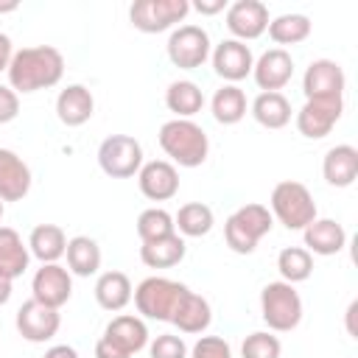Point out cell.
<instances>
[{
    "mask_svg": "<svg viewBox=\"0 0 358 358\" xmlns=\"http://www.w3.org/2000/svg\"><path fill=\"white\" fill-rule=\"evenodd\" d=\"M8 87L14 92H39L48 87H56L64 76V56L53 45H34L14 50L8 64Z\"/></svg>",
    "mask_w": 358,
    "mask_h": 358,
    "instance_id": "cell-1",
    "label": "cell"
},
{
    "mask_svg": "<svg viewBox=\"0 0 358 358\" xmlns=\"http://www.w3.org/2000/svg\"><path fill=\"white\" fill-rule=\"evenodd\" d=\"M159 148L165 151V157H171V162L182 165V168H199L204 165L207 154H210V140L207 131L185 117H173L168 123H162L159 134Z\"/></svg>",
    "mask_w": 358,
    "mask_h": 358,
    "instance_id": "cell-2",
    "label": "cell"
},
{
    "mask_svg": "<svg viewBox=\"0 0 358 358\" xmlns=\"http://www.w3.org/2000/svg\"><path fill=\"white\" fill-rule=\"evenodd\" d=\"M271 227H274V218H271L268 207L252 201V204L238 207L224 221V238L235 255H252L257 249V243L271 232Z\"/></svg>",
    "mask_w": 358,
    "mask_h": 358,
    "instance_id": "cell-3",
    "label": "cell"
},
{
    "mask_svg": "<svg viewBox=\"0 0 358 358\" xmlns=\"http://www.w3.org/2000/svg\"><path fill=\"white\" fill-rule=\"evenodd\" d=\"M271 218H277L285 229H305L316 215V201L302 182L285 179L271 190Z\"/></svg>",
    "mask_w": 358,
    "mask_h": 358,
    "instance_id": "cell-4",
    "label": "cell"
},
{
    "mask_svg": "<svg viewBox=\"0 0 358 358\" xmlns=\"http://www.w3.org/2000/svg\"><path fill=\"white\" fill-rule=\"evenodd\" d=\"M143 347H148V327L140 316H129L120 313L115 316L103 336L95 344V358H131L134 352H140Z\"/></svg>",
    "mask_w": 358,
    "mask_h": 358,
    "instance_id": "cell-5",
    "label": "cell"
},
{
    "mask_svg": "<svg viewBox=\"0 0 358 358\" xmlns=\"http://www.w3.org/2000/svg\"><path fill=\"white\" fill-rule=\"evenodd\" d=\"M260 316L268 330L288 333L302 322V299L291 282L274 280L260 291Z\"/></svg>",
    "mask_w": 358,
    "mask_h": 358,
    "instance_id": "cell-6",
    "label": "cell"
},
{
    "mask_svg": "<svg viewBox=\"0 0 358 358\" xmlns=\"http://www.w3.org/2000/svg\"><path fill=\"white\" fill-rule=\"evenodd\" d=\"M187 294L185 282L168 280V277H145L137 288H134V305L145 319H157V322H171L179 299Z\"/></svg>",
    "mask_w": 358,
    "mask_h": 358,
    "instance_id": "cell-7",
    "label": "cell"
},
{
    "mask_svg": "<svg viewBox=\"0 0 358 358\" xmlns=\"http://www.w3.org/2000/svg\"><path fill=\"white\" fill-rule=\"evenodd\" d=\"M98 165L112 179H131L143 168V145L129 134H109L98 145Z\"/></svg>",
    "mask_w": 358,
    "mask_h": 358,
    "instance_id": "cell-8",
    "label": "cell"
},
{
    "mask_svg": "<svg viewBox=\"0 0 358 358\" xmlns=\"http://www.w3.org/2000/svg\"><path fill=\"white\" fill-rule=\"evenodd\" d=\"M190 11L187 0H137L129 8V20L143 34H162L182 22Z\"/></svg>",
    "mask_w": 358,
    "mask_h": 358,
    "instance_id": "cell-9",
    "label": "cell"
},
{
    "mask_svg": "<svg viewBox=\"0 0 358 358\" xmlns=\"http://www.w3.org/2000/svg\"><path fill=\"white\" fill-rule=\"evenodd\" d=\"M168 59L179 70H196L210 59V34L201 25H179L168 36Z\"/></svg>",
    "mask_w": 358,
    "mask_h": 358,
    "instance_id": "cell-10",
    "label": "cell"
},
{
    "mask_svg": "<svg viewBox=\"0 0 358 358\" xmlns=\"http://www.w3.org/2000/svg\"><path fill=\"white\" fill-rule=\"evenodd\" d=\"M344 98H308L296 112V129L308 140H322L341 120Z\"/></svg>",
    "mask_w": 358,
    "mask_h": 358,
    "instance_id": "cell-11",
    "label": "cell"
},
{
    "mask_svg": "<svg viewBox=\"0 0 358 358\" xmlns=\"http://www.w3.org/2000/svg\"><path fill=\"white\" fill-rule=\"evenodd\" d=\"M62 327V316L56 308H48L36 299H28L20 305L17 310V330L25 341L31 344H42V341H50Z\"/></svg>",
    "mask_w": 358,
    "mask_h": 358,
    "instance_id": "cell-12",
    "label": "cell"
},
{
    "mask_svg": "<svg viewBox=\"0 0 358 358\" xmlns=\"http://www.w3.org/2000/svg\"><path fill=\"white\" fill-rule=\"evenodd\" d=\"M31 294H34L31 299L59 310L73 296V277L59 263H42V268H36L31 280Z\"/></svg>",
    "mask_w": 358,
    "mask_h": 358,
    "instance_id": "cell-13",
    "label": "cell"
},
{
    "mask_svg": "<svg viewBox=\"0 0 358 358\" xmlns=\"http://www.w3.org/2000/svg\"><path fill=\"white\" fill-rule=\"evenodd\" d=\"M347 76L338 62L333 59H316L308 64L302 76V92L308 98H344Z\"/></svg>",
    "mask_w": 358,
    "mask_h": 358,
    "instance_id": "cell-14",
    "label": "cell"
},
{
    "mask_svg": "<svg viewBox=\"0 0 358 358\" xmlns=\"http://www.w3.org/2000/svg\"><path fill=\"white\" fill-rule=\"evenodd\" d=\"M227 28L238 42L257 39L268 28V8L260 0H238L227 8Z\"/></svg>",
    "mask_w": 358,
    "mask_h": 358,
    "instance_id": "cell-15",
    "label": "cell"
},
{
    "mask_svg": "<svg viewBox=\"0 0 358 358\" xmlns=\"http://www.w3.org/2000/svg\"><path fill=\"white\" fill-rule=\"evenodd\" d=\"M137 185L145 199L168 201L179 193V171L168 159H151V162H143V168L137 171Z\"/></svg>",
    "mask_w": 358,
    "mask_h": 358,
    "instance_id": "cell-16",
    "label": "cell"
},
{
    "mask_svg": "<svg viewBox=\"0 0 358 358\" xmlns=\"http://www.w3.org/2000/svg\"><path fill=\"white\" fill-rule=\"evenodd\" d=\"M213 56V70L215 76H221L224 81L235 84L241 78H246L255 67V56L249 50L246 42H238V39H224L215 45V50L210 53Z\"/></svg>",
    "mask_w": 358,
    "mask_h": 358,
    "instance_id": "cell-17",
    "label": "cell"
},
{
    "mask_svg": "<svg viewBox=\"0 0 358 358\" xmlns=\"http://www.w3.org/2000/svg\"><path fill=\"white\" fill-rule=\"evenodd\" d=\"M252 76H255V84H257L263 92H280V90L291 81V76H294V59H291L288 50L271 48V50H266V53L255 62Z\"/></svg>",
    "mask_w": 358,
    "mask_h": 358,
    "instance_id": "cell-18",
    "label": "cell"
},
{
    "mask_svg": "<svg viewBox=\"0 0 358 358\" xmlns=\"http://www.w3.org/2000/svg\"><path fill=\"white\" fill-rule=\"evenodd\" d=\"M28 190H31V168L17 151L0 148V199L22 201Z\"/></svg>",
    "mask_w": 358,
    "mask_h": 358,
    "instance_id": "cell-19",
    "label": "cell"
},
{
    "mask_svg": "<svg viewBox=\"0 0 358 358\" xmlns=\"http://www.w3.org/2000/svg\"><path fill=\"white\" fill-rule=\"evenodd\" d=\"M92 112H95V98L84 84H67L56 98V117L70 129L84 126L92 117Z\"/></svg>",
    "mask_w": 358,
    "mask_h": 358,
    "instance_id": "cell-20",
    "label": "cell"
},
{
    "mask_svg": "<svg viewBox=\"0 0 358 358\" xmlns=\"http://www.w3.org/2000/svg\"><path fill=\"white\" fill-rule=\"evenodd\" d=\"M302 238H305V246L310 255H322V257H330V255H338L344 246H347V232L338 221L333 218H313L305 229H302Z\"/></svg>",
    "mask_w": 358,
    "mask_h": 358,
    "instance_id": "cell-21",
    "label": "cell"
},
{
    "mask_svg": "<svg viewBox=\"0 0 358 358\" xmlns=\"http://www.w3.org/2000/svg\"><path fill=\"white\" fill-rule=\"evenodd\" d=\"M322 176L333 187H350L358 179V148L355 145H333L322 159Z\"/></svg>",
    "mask_w": 358,
    "mask_h": 358,
    "instance_id": "cell-22",
    "label": "cell"
},
{
    "mask_svg": "<svg viewBox=\"0 0 358 358\" xmlns=\"http://www.w3.org/2000/svg\"><path fill=\"white\" fill-rule=\"evenodd\" d=\"M213 322V310H210V302L201 296V294H193L187 288V294L179 299L173 316H171V324L179 327V333H204Z\"/></svg>",
    "mask_w": 358,
    "mask_h": 358,
    "instance_id": "cell-23",
    "label": "cell"
},
{
    "mask_svg": "<svg viewBox=\"0 0 358 358\" xmlns=\"http://www.w3.org/2000/svg\"><path fill=\"white\" fill-rule=\"evenodd\" d=\"M185 238L179 232L168 235V238H157V241H148L140 246V260L148 266V268H171V266H179L185 260Z\"/></svg>",
    "mask_w": 358,
    "mask_h": 358,
    "instance_id": "cell-24",
    "label": "cell"
},
{
    "mask_svg": "<svg viewBox=\"0 0 358 358\" xmlns=\"http://www.w3.org/2000/svg\"><path fill=\"white\" fill-rule=\"evenodd\" d=\"M131 280L123 271H103L95 282V302L112 313L123 310L131 302Z\"/></svg>",
    "mask_w": 358,
    "mask_h": 358,
    "instance_id": "cell-25",
    "label": "cell"
},
{
    "mask_svg": "<svg viewBox=\"0 0 358 358\" xmlns=\"http://www.w3.org/2000/svg\"><path fill=\"white\" fill-rule=\"evenodd\" d=\"M28 260H31V252H28V243L20 238V232L11 227H0V274H6L8 280H17L28 268Z\"/></svg>",
    "mask_w": 358,
    "mask_h": 358,
    "instance_id": "cell-26",
    "label": "cell"
},
{
    "mask_svg": "<svg viewBox=\"0 0 358 358\" xmlns=\"http://www.w3.org/2000/svg\"><path fill=\"white\" fill-rule=\"evenodd\" d=\"M67 249V235L56 224H36L28 235V252L42 263H56Z\"/></svg>",
    "mask_w": 358,
    "mask_h": 358,
    "instance_id": "cell-27",
    "label": "cell"
},
{
    "mask_svg": "<svg viewBox=\"0 0 358 358\" xmlns=\"http://www.w3.org/2000/svg\"><path fill=\"white\" fill-rule=\"evenodd\" d=\"M67 271L76 277H92L101 268V246L90 235H76L67 241Z\"/></svg>",
    "mask_w": 358,
    "mask_h": 358,
    "instance_id": "cell-28",
    "label": "cell"
},
{
    "mask_svg": "<svg viewBox=\"0 0 358 358\" xmlns=\"http://www.w3.org/2000/svg\"><path fill=\"white\" fill-rule=\"evenodd\" d=\"M252 117L263 129H282L291 123V101L282 92H260L252 101Z\"/></svg>",
    "mask_w": 358,
    "mask_h": 358,
    "instance_id": "cell-29",
    "label": "cell"
},
{
    "mask_svg": "<svg viewBox=\"0 0 358 358\" xmlns=\"http://www.w3.org/2000/svg\"><path fill=\"white\" fill-rule=\"evenodd\" d=\"M210 109H213V117L221 126H235L246 117V95H243L241 87L224 84L221 90H215V95L210 101Z\"/></svg>",
    "mask_w": 358,
    "mask_h": 358,
    "instance_id": "cell-30",
    "label": "cell"
},
{
    "mask_svg": "<svg viewBox=\"0 0 358 358\" xmlns=\"http://www.w3.org/2000/svg\"><path fill=\"white\" fill-rule=\"evenodd\" d=\"M165 106H168L176 117L190 120L193 115L201 112V106H204V92H201V87L193 84V81H173V84L165 90Z\"/></svg>",
    "mask_w": 358,
    "mask_h": 358,
    "instance_id": "cell-31",
    "label": "cell"
},
{
    "mask_svg": "<svg viewBox=\"0 0 358 358\" xmlns=\"http://www.w3.org/2000/svg\"><path fill=\"white\" fill-rule=\"evenodd\" d=\"M215 224V215L207 204L201 201H190V204H182L179 213L173 215V227L185 235V238H201L213 229Z\"/></svg>",
    "mask_w": 358,
    "mask_h": 358,
    "instance_id": "cell-32",
    "label": "cell"
},
{
    "mask_svg": "<svg viewBox=\"0 0 358 358\" xmlns=\"http://www.w3.org/2000/svg\"><path fill=\"white\" fill-rule=\"evenodd\" d=\"M266 31L277 45H299L310 36V20L305 14H280L268 20Z\"/></svg>",
    "mask_w": 358,
    "mask_h": 358,
    "instance_id": "cell-33",
    "label": "cell"
},
{
    "mask_svg": "<svg viewBox=\"0 0 358 358\" xmlns=\"http://www.w3.org/2000/svg\"><path fill=\"white\" fill-rule=\"evenodd\" d=\"M277 271L282 274V282H305L313 274V255L302 246H285L277 255Z\"/></svg>",
    "mask_w": 358,
    "mask_h": 358,
    "instance_id": "cell-34",
    "label": "cell"
},
{
    "mask_svg": "<svg viewBox=\"0 0 358 358\" xmlns=\"http://www.w3.org/2000/svg\"><path fill=\"white\" fill-rule=\"evenodd\" d=\"M176 227H173V215L162 207H148L137 215V235L143 243L148 241H157V238H168L173 235Z\"/></svg>",
    "mask_w": 358,
    "mask_h": 358,
    "instance_id": "cell-35",
    "label": "cell"
},
{
    "mask_svg": "<svg viewBox=\"0 0 358 358\" xmlns=\"http://www.w3.org/2000/svg\"><path fill=\"white\" fill-rule=\"evenodd\" d=\"M280 352H282L280 338L266 333V330H257V333L246 336L243 344H241V355L243 358H280Z\"/></svg>",
    "mask_w": 358,
    "mask_h": 358,
    "instance_id": "cell-36",
    "label": "cell"
},
{
    "mask_svg": "<svg viewBox=\"0 0 358 358\" xmlns=\"http://www.w3.org/2000/svg\"><path fill=\"white\" fill-rule=\"evenodd\" d=\"M148 355L151 358H187V344L182 336L162 333L148 344Z\"/></svg>",
    "mask_w": 358,
    "mask_h": 358,
    "instance_id": "cell-37",
    "label": "cell"
},
{
    "mask_svg": "<svg viewBox=\"0 0 358 358\" xmlns=\"http://www.w3.org/2000/svg\"><path fill=\"white\" fill-rule=\"evenodd\" d=\"M190 358H232V347L221 336H201L193 344Z\"/></svg>",
    "mask_w": 358,
    "mask_h": 358,
    "instance_id": "cell-38",
    "label": "cell"
},
{
    "mask_svg": "<svg viewBox=\"0 0 358 358\" xmlns=\"http://www.w3.org/2000/svg\"><path fill=\"white\" fill-rule=\"evenodd\" d=\"M17 115H20V95L11 87L0 84V123H11Z\"/></svg>",
    "mask_w": 358,
    "mask_h": 358,
    "instance_id": "cell-39",
    "label": "cell"
},
{
    "mask_svg": "<svg viewBox=\"0 0 358 358\" xmlns=\"http://www.w3.org/2000/svg\"><path fill=\"white\" fill-rule=\"evenodd\" d=\"M190 8H196L199 14H218L227 8V0H196Z\"/></svg>",
    "mask_w": 358,
    "mask_h": 358,
    "instance_id": "cell-40",
    "label": "cell"
},
{
    "mask_svg": "<svg viewBox=\"0 0 358 358\" xmlns=\"http://www.w3.org/2000/svg\"><path fill=\"white\" fill-rule=\"evenodd\" d=\"M11 56H14L11 39H8L6 34H0V70H8V64H11Z\"/></svg>",
    "mask_w": 358,
    "mask_h": 358,
    "instance_id": "cell-41",
    "label": "cell"
},
{
    "mask_svg": "<svg viewBox=\"0 0 358 358\" xmlns=\"http://www.w3.org/2000/svg\"><path fill=\"white\" fill-rule=\"evenodd\" d=\"M45 358H78V352L70 347V344H56L45 352Z\"/></svg>",
    "mask_w": 358,
    "mask_h": 358,
    "instance_id": "cell-42",
    "label": "cell"
},
{
    "mask_svg": "<svg viewBox=\"0 0 358 358\" xmlns=\"http://www.w3.org/2000/svg\"><path fill=\"white\" fill-rule=\"evenodd\" d=\"M355 313H358V302H350V308H347V333L350 336H358V330H355Z\"/></svg>",
    "mask_w": 358,
    "mask_h": 358,
    "instance_id": "cell-43",
    "label": "cell"
},
{
    "mask_svg": "<svg viewBox=\"0 0 358 358\" xmlns=\"http://www.w3.org/2000/svg\"><path fill=\"white\" fill-rule=\"evenodd\" d=\"M11 282L14 280H8L6 274H0V305H6L11 299Z\"/></svg>",
    "mask_w": 358,
    "mask_h": 358,
    "instance_id": "cell-44",
    "label": "cell"
},
{
    "mask_svg": "<svg viewBox=\"0 0 358 358\" xmlns=\"http://www.w3.org/2000/svg\"><path fill=\"white\" fill-rule=\"evenodd\" d=\"M17 8H20L17 0H11V3H0V14H6V11H17Z\"/></svg>",
    "mask_w": 358,
    "mask_h": 358,
    "instance_id": "cell-45",
    "label": "cell"
},
{
    "mask_svg": "<svg viewBox=\"0 0 358 358\" xmlns=\"http://www.w3.org/2000/svg\"><path fill=\"white\" fill-rule=\"evenodd\" d=\"M3 213H6V201L0 199V218H3Z\"/></svg>",
    "mask_w": 358,
    "mask_h": 358,
    "instance_id": "cell-46",
    "label": "cell"
}]
</instances>
